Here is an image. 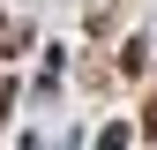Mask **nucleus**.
Returning <instances> with one entry per match:
<instances>
[{
  "mask_svg": "<svg viewBox=\"0 0 157 150\" xmlns=\"http://www.w3.org/2000/svg\"><path fill=\"white\" fill-rule=\"evenodd\" d=\"M0 112H8V90H0Z\"/></svg>",
  "mask_w": 157,
  "mask_h": 150,
  "instance_id": "obj_1",
  "label": "nucleus"
},
{
  "mask_svg": "<svg viewBox=\"0 0 157 150\" xmlns=\"http://www.w3.org/2000/svg\"><path fill=\"white\" fill-rule=\"evenodd\" d=\"M150 128H157V105H150Z\"/></svg>",
  "mask_w": 157,
  "mask_h": 150,
  "instance_id": "obj_2",
  "label": "nucleus"
}]
</instances>
